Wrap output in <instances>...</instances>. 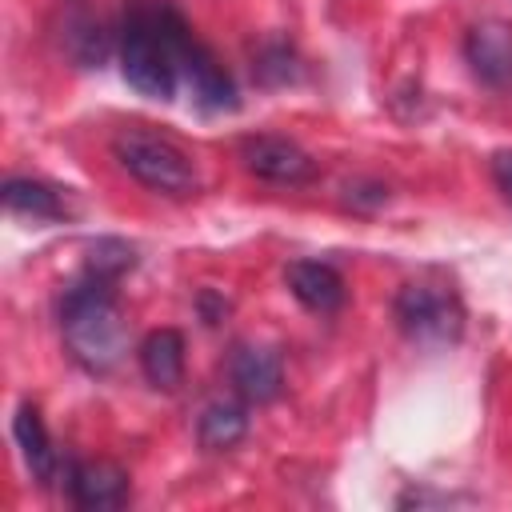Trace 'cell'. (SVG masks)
<instances>
[{
  "label": "cell",
  "instance_id": "6da1fadb",
  "mask_svg": "<svg viewBox=\"0 0 512 512\" xmlns=\"http://www.w3.org/2000/svg\"><path fill=\"white\" fill-rule=\"evenodd\" d=\"M60 332L76 364L88 372H108L128 352V324L116 304V284L84 272L60 296Z\"/></svg>",
  "mask_w": 512,
  "mask_h": 512
},
{
  "label": "cell",
  "instance_id": "7a4b0ae2",
  "mask_svg": "<svg viewBox=\"0 0 512 512\" xmlns=\"http://www.w3.org/2000/svg\"><path fill=\"white\" fill-rule=\"evenodd\" d=\"M184 20L168 4H136L120 24V72L124 80L152 100H172L180 64H176V28Z\"/></svg>",
  "mask_w": 512,
  "mask_h": 512
},
{
  "label": "cell",
  "instance_id": "3957f363",
  "mask_svg": "<svg viewBox=\"0 0 512 512\" xmlns=\"http://www.w3.org/2000/svg\"><path fill=\"white\" fill-rule=\"evenodd\" d=\"M112 156L120 160V168L132 180H140L144 188H152L160 196L188 200L200 188L192 156L176 140H168V136H160L152 128H120L112 136Z\"/></svg>",
  "mask_w": 512,
  "mask_h": 512
},
{
  "label": "cell",
  "instance_id": "277c9868",
  "mask_svg": "<svg viewBox=\"0 0 512 512\" xmlns=\"http://www.w3.org/2000/svg\"><path fill=\"white\" fill-rule=\"evenodd\" d=\"M396 320H400V332L408 340L428 344V348H444V344H456L464 332V304L448 284L416 280V284L400 288Z\"/></svg>",
  "mask_w": 512,
  "mask_h": 512
},
{
  "label": "cell",
  "instance_id": "5b68a950",
  "mask_svg": "<svg viewBox=\"0 0 512 512\" xmlns=\"http://www.w3.org/2000/svg\"><path fill=\"white\" fill-rule=\"evenodd\" d=\"M176 64H180V80L188 84L192 100L208 112H232L236 108V84L224 72V64L188 32V24L176 28Z\"/></svg>",
  "mask_w": 512,
  "mask_h": 512
},
{
  "label": "cell",
  "instance_id": "8992f818",
  "mask_svg": "<svg viewBox=\"0 0 512 512\" xmlns=\"http://www.w3.org/2000/svg\"><path fill=\"white\" fill-rule=\"evenodd\" d=\"M240 160L256 180L268 184H308L316 176V160L288 136H248L240 144Z\"/></svg>",
  "mask_w": 512,
  "mask_h": 512
},
{
  "label": "cell",
  "instance_id": "52a82bcc",
  "mask_svg": "<svg viewBox=\"0 0 512 512\" xmlns=\"http://www.w3.org/2000/svg\"><path fill=\"white\" fill-rule=\"evenodd\" d=\"M56 40L60 52L80 64V68H100L112 52V36L104 28V20L84 4V0H68L56 16Z\"/></svg>",
  "mask_w": 512,
  "mask_h": 512
},
{
  "label": "cell",
  "instance_id": "ba28073f",
  "mask_svg": "<svg viewBox=\"0 0 512 512\" xmlns=\"http://www.w3.org/2000/svg\"><path fill=\"white\" fill-rule=\"evenodd\" d=\"M232 384L240 392V400L248 404H268L280 396L284 388V364H280V352L268 348V344H240L232 352Z\"/></svg>",
  "mask_w": 512,
  "mask_h": 512
},
{
  "label": "cell",
  "instance_id": "9c48e42d",
  "mask_svg": "<svg viewBox=\"0 0 512 512\" xmlns=\"http://www.w3.org/2000/svg\"><path fill=\"white\" fill-rule=\"evenodd\" d=\"M64 480L68 492L80 508L88 512H104V508H120L128 500V472L112 460H84V464H64Z\"/></svg>",
  "mask_w": 512,
  "mask_h": 512
},
{
  "label": "cell",
  "instance_id": "30bf717a",
  "mask_svg": "<svg viewBox=\"0 0 512 512\" xmlns=\"http://www.w3.org/2000/svg\"><path fill=\"white\" fill-rule=\"evenodd\" d=\"M464 56H468L476 80H484L492 88L512 84V28L508 24L480 20L464 40Z\"/></svg>",
  "mask_w": 512,
  "mask_h": 512
},
{
  "label": "cell",
  "instance_id": "8fae6325",
  "mask_svg": "<svg viewBox=\"0 0 512 512\" xmlns=\"http://www.w3.org/2000/svg\"><path fill=\"white\" fill-rule=\"evenodd\" d=\"M288 292L308 312H336L344 304V276L324 260H296L288 264Z\"/></svg>",
  "mask_w": 512,
  "mask_h": 512
},
{
  "label": "cell",
  "instance_id": "7c38bea8",
  "mask_svg": "<svg viewBox=\"0 0 512 512\" xmlns=\"http://www.w3.org/2000/svg\"><path fill=\"white\" fill-rule=\"evenodd\" d=\"M12 436L24 452V464L32 468V476L40 484H52L56 472H60V456L52 452V440H48V428L40 420V412L32 404H20L16 408V420H12Z\"/></svg>",
  "mask_w": 512,
  "mask_h": 512
},
{
  "label": "cell",
  "instance_id": "4fadbf2b",
  "mask_svg": "<svg viewBox=\"0 0 512 512\" xmlns=\"http://www.w3.org/2000/svg\"><path fill=\"white\" fill-rule=\"evenodd\" d=\"M140 372L156 388H176L184 376V336L176 328H156L140 344Z\"/></svg>",
  "mask_w": 512,
  "mask_h": 512
},
{
  "label": "cell",
  "instance_id": "5bb4252c",
  "mask_svg": "<svg viewBox=\"0 0 512 512\" xmlns=\"http://www.w3.org/2000/svg\"><path fill=\"white\" fill-rule=\"evenodd\" d=\"M248 436V408L236 400H216L200 412L196 440L204 452H228Z\"/></svg>",
  "mask_w": 512,
  "mask_h": 512
},
{
  "label": "cell",
  "instance_id": "9a60e30c",
  "mask_svg": "<svg viewBox=\"0 0 512 512\" xmlns=\"http://www.w3.org/2000/svg\"><path fill=\"white\" fill-rule=\"evenodd\" d=\"M4 204L20 216H32V220H60L68 212L60 188L44 184V180H32V176H12L4 180Z\"/></svg>",
  "mask_w": 512,
  "mask_h": 512
},
{
  "label": "cell",
  "instance_id": "2e32d148",
  "mask_svg": "<svg viewBox=\"0 0 512 512\" xmlns=\"http://www.w3.org/2000/svg\"><path fill=\"white\" fill-rule=\"evenodd\" d=\"M132 264H136L132 244H124V240H116V236H104V240L88 244L84 272H92V276H100V280H112V284H116Z\"/></svg>",
  "mask_w": 512,
  "mask_h": 512
},
{
  "label": "cell",
  "instance_id": "e0dca14e",
  "mask_svg": "<svg viewBox=\"0 0 512 512\" xmlns=\"http://www.w3.org/2000/svg\"><path fill=\"white\" fill-rule=\"evenodd\" d=\"M492 180H496V188L504 192V200L512 204V148H500V152L492 156Z\"/></svg>",
  "mask_w": 512,
  "mask_h": 512
}]
</instances>
